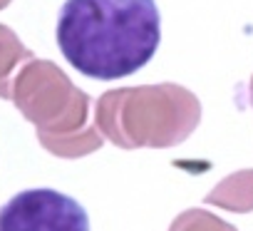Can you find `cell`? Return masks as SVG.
I'll return each instance as SVG.
<instances>
[{
  "mask_svg": "<svg viewBox=\"0 0 253 231\" xmlns=\"http://www.w3.org/2000/svg\"><path fill=\"white\" fill-rule=\"evenodd\" d=\"M10 5V0H0V10H3V8H8Z\"/></svg>",
  "mask_w": 253,
  "mask_h": 231,
  "instance_id": "cell-8",
  "label": "cell"
},
{
  "mask_svg": "<svg viewBox=\"0 0 253 231\" xmlns=\"http://www.w3.org/2000/svg\"><path fill=\"white\" fill-rule=\"evenodd\" d=\"M201 122V102L174 82L109 90L97 99L94 125L122 149H167L191 137Z\"/></svg>",
  "mask_w": 253,
  "mask_h": 231,
  "instance_id": "cell-2",
  "label": "cell"
},
{
  "mask_svg": "<svg viewBox=\"0 0 253 231\" xmlns=\"http://www.w3.org/2000/svg\"><path fill=\"white\" fill-rule=\"evenodd\" d=\"M10 99L35 125L40 144L62 159H80L104 142L92 122V99L50 60H30L15 77Z\"/></svg>",
  "mask_w": 253,
  "mask_h": 231,
  "instance_id": "cell-3",
  "label": "cell"
},
{
  "mask_svg": "<svg viewBox=\"0 0 253 231\" xmlns=\"http://www.w3.org/2000/svg\"><path fill=\"white\" fill-rule=\"evenodd\" d=\"M65 60L94 80H117L142 70L162 40L154 0H65L57 18Z\"/></svg>",
  "mask_w": 253,
  "mask_h": 231,
  "instance_id": "cell-1",
  "label": "cell"
},
{
  "mask_svg": "<svg viewBox=\"0 0 253 231\" xmlns=\"http://www.w3.org/2000/svg\"><path fill=\"white\" fill-rule=\"evenodd\" d=\"M251 104H253V77H251Z\"/></svg>",
  "mask_w": 253,
  "mask_h": 231,
  "instance_id": "cell-9",
  "label": "cell"
},
{
  "mask_svg": "<svg viewBox=\"0 0 253 231\" xmlns=\"http://www.w3.org/2000/svg\"><path fill=\"white\" fill-rule=\"evenodd\" d=\"M169 231H238V229L231 226L228 221H223L221 216L211 214V211L186 209L171 221Z\"/></svg>",
  "mask_w": 253,
  "mask_h": 231,
  "instance_id": "cell-7",
  "label": "cell"
},
{
  "mask_svg": "<svg viewBox=\"0 0 253 231\" xmlns=\"http://www.w3.org/2000/svg\"><path fill=\"white\" fill-rule=\"evenodd\" d=\"M0 231H89V216L62 191L25 189L0 206Z\"/></svg>",
  "mask_w": 253,
  "mask_h": 231,
  "instance_id": "cell-4",
  "label": "cell"
},
{
  "mask_svg": "<svg viewBox=\"0 0 253 231\" xmlns=\"http://www.w3.org/2000/svg\"><path fill=\"white\" fill-rule=\"evenodd\" d=\"M35 60L33 52L20 43V38L8 28V25H0V99H10L13 92V77L18 72V67L25 62Z\"/></svg>",
  "mask_w": 253,
  "mask_h": 231,
  "instance_id": "cell-6",
  "label": "cell"
},
{
  "mask_svg": "<svg viewBox=\"0 0 253 231\" xmlns=\"http://www.w3.org/2000/svg\"><path fill=\"white\" fill-rule=\"evenodd\" d=\"M206 204L228 209V211H253V169H241L226 179H221L206 196Z\"/></svg>",
  "mask_w": 253,
  "mask_h": 231,
  "instance_id": "cell-5",
  "label": "cell"
}]
</instances>
